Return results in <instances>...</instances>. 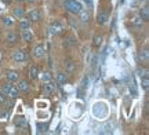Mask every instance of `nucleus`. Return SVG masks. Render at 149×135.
<instances>
[{
	"label": "nucleus",
	"mask_w": 149,
	"mask_h": 135,
	"mask_svg": "<svg viewBox=\"0 0 149 135\" xmlns=\"http://www.w3.org/2000/svg\"><path fill=\"white\" fill-rule=\"evenodd\" d=\"M65 8L69 11L70 14H79L80 11L83 10V4L80 3V1H77V0H65Z\"/></svg>",
	"instance_id": "nucleus-1"
},
{
	"label": "nucleus",
	"mask_w": 149,
	"mask_h": 135,
	"mask_svg": "<svg viewBox=\"0 0 149 135\" xmlns=\"http://www.w3.org/2000/svg\"><path fill=\"white\" fill-rule=\"evenodd\" d=\"M64 32V24L61 21H53L50 24V33L57 36V35H61Z\"/></svg>",
	"instance_id": "nucleus-2"
},
{
	"label": "nucleus",
	"mask_w": 149,
	"mask_h": 135,
	"mask_svg": "<svg viewBox=\"0 0 149 135\" xmlns=\"http://www.w3.org/2000/svg\"><path fill=\"white\" fill-rule=\"evenodd\" d=\"M13 60L15 61L17 64L24 62V61L26 60V54H25V51H24V50H15V51L13 53Z\"/></svg>",
	"instance_id": "nucleus-3"
},
{
	"label": "nucleus",
	"mask_w": 149,
	"mask_h": 135,
	"mask_svg": "<svg viewBox=\"0 0 149 135\" xmlns=\"http://www.w3.org/2000/svg\"><path fill=\"white\" fill-rule=\"evenodd\" d=\"M40 18H42V14H40V11L36 10V8H33V10H31L28 12V19L31 22H37Z\"/></svg>",
	"instance_id": "nucleus-4"
},
{
	"label": "nucleus",
	"mask_w": 149,
	"mask_h": 135,
	"mask_svg": "<svg viewBox=\"0 0 149 135\" xmlns=\"http://www.w3.org/2000/svg\"><path fill=\"white\" fill-rule=\"evenodd\" d=\"M33 54H35V57H36L37 60H42V58H44V55H46V48L43 47L42 44H37L36 47H35V50H33Z\"/></svg>",
	"instance_id": "nucleus-5"
},
{
	"label": "nucleus",
	"mask_w": 149,
	"mask_h": 135,
	"mask_svg": "<svg viewBox=\"0 0 149 135\" xmlns=\"http://www.w3.org/2000/svg\"><path fill=\"white\" fill-rule=\"evenodd\" d=\"M43 90H44L46 94H53V92H55V90H57L55 83H54L53 80L47 81V83H43Z\"/></svg>",
	"instance_id": "nucleus-6"
},
{
	"label": "nucleus",
	"mask_w": 149,
	"mask_h": 135,
	"mask_svg": "<svg viewBox=\"0 0 149 135\" xmlns=\"http://www.w3.org/2000/svg\"><path fill=\"white\" fill-rule=\"evenodd\" d=\"M77 15H79V18H80V22H83V24H87V22L90 21V18H91L90 12H88L87 10H81Z\"/></svg>",
	"instance_id": "nucleus-7"
},
{
	"label": "nucleus",
	"mask_w": 149,
	"mask_h": 135,
	"mask_svg": "<svg viewBox=\"0 0 149 135\" xmlns=\"http://www.w3.org/2000/svg\"><path fill=\"white\" fill-rule=\"evenodd\" d=\"M22 39H24V42H26V43H31L33 40V33H32V30H29V28L22 30Z\"/></svg>",
	"instance_id": "nucleus-8"
},
{
	"label": "nucleus",
	"mask_w": 149,
	"mask_h": 135,
	"mask_svg": "<svg viewBox=\"0 0 149 135\" xmlns=\"http://www.w3.org/2000/svg\"><path fill=\"white\" fill-rule=\"evenodd\" d=\"M138 17L144 22L148 21V19H149V8H148V6H145V7H142V8L139 10V15Z\"/></svg>",
	"instance_id": "nucleus-9"
},
{
	"label": "nucleus",
	"mask_w": 149,
	"mask_h": 135,
	"mask_svg": "<svg viewBox=\"0 0 149 135\" xmlns=\"http://www.w3.org/2000/svg\"><path fill=\"white\" fill-rule=\"evenodd\" d=\"M1 22H3V25H4V26H7V28L14 26V25H15V19H14V17H10V15L3 17Z\"/></svg>",
	"instance_id": "nucleus-10"
},
{
	"label": "nucleus",
	"mask_w": 149,
	"mask_h": 135,
	"mask_svg": "<svg viewBox=\"0 0 149 135\" xmlns=\"http://www.w3.org/2000/svg\"><path fill=\"white\" fill-rule=\"evenodd\" d=\"M108 19H109V15H108L107 12H100V14L97 15V22H98L100 25H104V24H107Z\"/></svg>",
	"instance_id": "nucleus-11"
},
{
	"label": "nucleus",
	"mask_w": 149,
	"mask_h": 135,
	"mask_svg": "<svg viewBox=\"0 0 149 135\" xmlns=\"http://www.w3.org/2000/svg\"><path fill=\"white\" fill-rule=\"evenodd\" d=\"M7 80L10 81V83H15V81L19 80V75L17 72H14V70H10L7 73Z\"/></svg>",
	"instance_id": "nucleus-12"
},
{
	"label": "nucleus",
	"mask_w": 149,
	"mask_h": 135,
	"mask_svg": "<svg viewBox=\"0 0 149 135\" xmlns=\"http://www.w3.org/2000/svg\"><path fill=\"white\" fill-rule=\"evenodd\" d=\"M29 77H31L32 80H35V79H37V77H39V69H37L36 65H31V66H29Z\"/></svg>",
	"instance_id": "nucleus-13"
},
{
	"label": "nucleus",
	"mask_w": 149,
	"mask_h": 135,
	"mask_svg": "<svg viewBox=\"0 0 149 135\" xmlns=\"http://www.w3.org/2000/svg\"><path fill=\"white\" fill-rule=\"evenodd\" d=\"M17 39H18V36H17V33L14 30H10V32L6 35V42L7 43H15Z\"/></svg>",
	"instance_id": "nucleus-14"
},
{
	"label": "nucleus",
	"mask_w": 149,
	"mask_h": 135,
	"mask_svg": "<svg viewBox=\"0 0 149 135\" xmlns=\"http://www.w3.org/2000/svg\"><path fill=\"white\" fill-rule=\"evenodd\" d=\"M17 88L19 90V91L22 92H25L29 90V83H28L26 80H21V81H18V86H17Z\"/></svg>",
	"instance_id": "nucleus-15"
},
{
	"label": "nucleus",
	"mask_w": 149,
	"mask_h": 135,
	"mask_svg": "<svg viewBox=\"0 0 149 135\" xmlns=\"http://www.w3.org/2000/svg\"><path fill=\"white\" fill-rule=\"evenodd\" d=\"M57 81H58L61 86H65L66 81H68V76L65 75L64 72H59L58 75H57Z\"/></svg>",
	"instance_id": "nucleus-16"
},
{
	"label": "nucleus",
	"mask_w": 149,
	"mask_h": 135,
	"mask_svg": "<svg viewBox=\"0 0 149 135\" xmlns=\"http://www.w3.org/2000/svg\"><path fill=\"white\" fill-rule=\"evenodd\" d=\"M29 26H31V21H29L28 18H25V17L19 18V28H21L22 30H24V29H28Z\"/></svg>",
	"instance_id": "nucleus-17"
},
{
	"label": "nucleus",
	"mask_w": 149,
	"mask_h": 135,
	"mask_svg": "<svg viewBox=\"0 0 149 135\" xmlns=\"http://www.w3.org/2000/svg\"><path fill=\"white\" fill-rule=\"evenodd\" d=\"M65 69L68 73H73L74 69H76V64H74L73 61H66V64H65Z\"/></svg>",
	"instance_id": "nucleus-18"
},
{
	"label": "nucleus",
	"mask_w": 149,
	"mask_h": 135,
	"mask_svg": "<svg viewBox=\"0 0 149 135\" xmlns=\"http://www.w3.org/2000/svg\"><path fill=\"white\" fill-rule=\"evenodd\" d=\"M131 24H133L134 28H137V29H139V28H142V25H144V21L139 18V17H134L133 19H131Z\"/></svg>",
	"instance_id": "nucleus-19"
},
{
	"label": "nucleus",
	"mask_w": 149,
	"mask_h": 135,
	"mask_svg": "<svg viewBox=\"0 0 149 135\" xmlns=\"http://www.w3.org/2000/svg\"><path fill=\"white\" fill-rule=\"evenodd\" d=\"M39 75H40V73H39ZM40 80H42V83H47V81L53 80V76H51L50 72H43V75H40Z\"/></svg>",
	"instance_id": "nucleus-20"
},
{
	"label": "nucleus",
	"mask_w": 149,
	"mask_h": 135,
	"mask_svg": "<svg viewBox=\"0 0 149 135\" xmlns=\"http://www.w3.org/2000/svg\"><path fill=\"white\" fill-rule=\"evenodd\" d=\"M25 14H26L25 8H22V7H15L14 8V15L17 18H22V17H25Z\"/></svg>",
	"instance_id": "nucleus-21"
},
{
	"label": "nucleus",
	"mask_w": 149,
	"mask_h": 135,
	"mask_svg": "<svg viewBox=\"0 0 149 135\" xmlns=\"http://www.w3.org/2000/svg\"><path fill=\"white\" fill-rule=\"evenodd\" d=\"M18 94H19V90H18L15 86H11L10 91L7 92V97H10V98H17V97H18Z\"/></svg>",
	"instance_id": "nucleus-22"
},
{
	"label": "nucleus",
	"mask_w": 149,
	"mask_h": 135,
	"mask_svg": "<svg viewBox=\"0 0 149 135\" xmlns=\"http://www.w3.org/2000/svg\"><path fill=\"white\" fill-rule=\"evenodd\" d=\"M149 58V53H148V50L145 48L142 50V51H139V54H138V60L139 61H142V62H146Z\"/></svg>",
	"instance_id": "nucleus-23"
},
{
	"label": "nucleus",
	"mask_w": 149,
	"mask_h": 135,
	"mask_svg": "<svg viewBox=\"0 0 149 135\" xmlns=\"http://www.w3.org/2000/svg\"><path fill=\"white\" fill-rule=\"evenodd\" d=\"M141 86L144 88V91H148L149 90V79H148V75H145L142 79H141Z\"/></svg>",
	"instance_id": "nucleus-24"
},
{
	"label": "nucleus",
	"mask_w": 149,
	"mask_h": 135,
	"mask_svg": "<svg viewBox=\"0 0 149 135\" xmlns=\"http://www.w3.org/2000/svg\"><path fill=\"white\" fill-rule=\"evenodd\" d=\"M25 124H26V119H25L24 116H21V117H17V120H15V125H17V127H25Z\"/></svg>",
	"instance_id": "nucleus-25"
},
{
	"label": "nucleus",
	"mask_w": 149,
	"mask_h": 135,
	"mask_svg": "<svg viewBox=\"0 0 149 135\" xmlns=\"http://www.w3.org/2000/svg\"><path fill=\"white\" fill-rule=\"evenodd\" d=\"M11 86H13V83H10V81H8V83H6V84H3V86H1V92L7 95V92L10 91Z\"/></svg>",
	"instance_id": "nucleus-26"
},
{
	"label": "nucleus",
	"mask_w": 149,
	"mask_h": 135,
	"mask_svg": "<svg viewBox=\"0 0 149 135\" xmlns=\"http://www.w3.org/2000/svg\"><path fill=\"white\" fill-rule=\"evenodd\" d=\"M101 44H102V36L95 35V36H94V46H95V47H100Z\"/></svg>",
	"instance_id": "nucleus-27"
},
{
	"label": "nucleus",
	"mask_w": 149,
	"mask_h": 135,
	"mask_svg": "<svg viewBox=\"0 0 149 135\" xmlns=\"http://www.w3.org/2000/svg\"><path fill=\"white\" fill-rule=\"evenodd\" d=\"M0 101H1V102L6 101V94H3V92H0Z\"/></svg>",
	"instance_id": "nucleus-28"
},
{
	"label": "nucleus",
	"mask_w": 149,
	"mask_h": 135,
	"mask_svg": "<svg viewBox=\"0 0 149 135\" xmlns=\"http://www.w3.org/2000/svg\"><path fill=\"white\" fill-rule=\"evenodd\" d=\"M83 1H84V3H87V4H91V3H93V0H83Z\"/></svg>",
	"instance_id": "nucleus-29"
},
{
	"label": "nucleus",
	"mask_w": 149,
	"mask_h": 135,
	"mask_svg": "<svg viewBox=\"0 0 149 135\" xmlns=\"http://www.w3.org/2000/svg\"><path fill=\"white\" fill-rule=\"evenodd\" d=\"M3 1H4L6 4H10V3H11V1H13V0H3Z\"/></svg>",
	"instance_id": "nucleus-30"
},
{
	"label": "nucleus",
	"mask_w": 149,
	"mask_h": 135,
	"mask_svg": "<svg viewBox=\"0 0 149 135\" xmlns=\"http://www.w3.org/2000/svg\"><path fill=\"white\" fill-rule=\"evenodd\" d=\"M17 1H18V3H22V1H25V0H17Z\"/></svg>",
	"instance_id": "nucleus-31"
},
{
	"label": "nucleus",
	"mask_w": 149,
	"mask_h": 135,
	"mask_svg": "<svg viewBox=\"0 0 149 135\" xmlns=\"http://www.w3.org/2000/svg\"><path fill=\"white\" fill-rule=\"evenodd\" d=\"M26 1H31V3H32V1H36V0H26Z\"/></svg>",
	"instance_id": "nucleus-32"
}]
</instances>
